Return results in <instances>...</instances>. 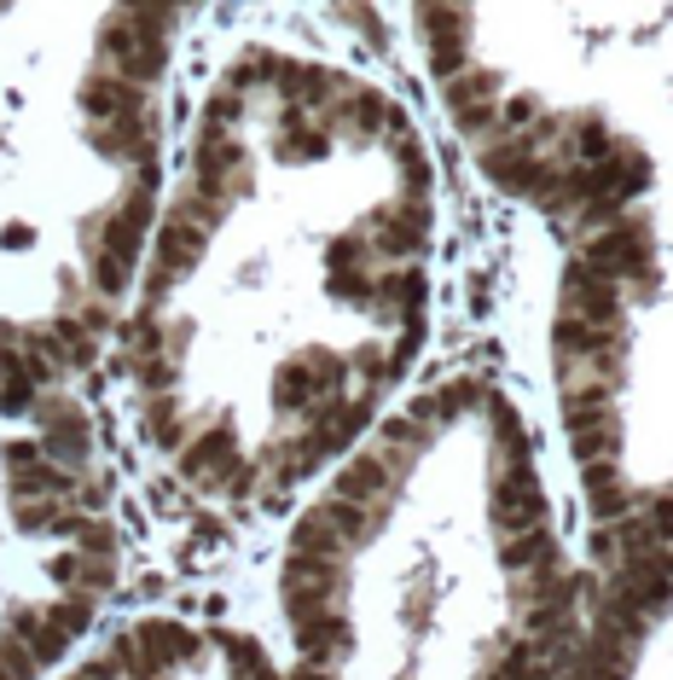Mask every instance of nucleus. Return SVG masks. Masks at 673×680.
<instances>
[{
  "label": "nucleus",
  "mask_w": 673,
  "mask_h": 680,
  "mask_svg": "<svg viewBox=\"0 0 673 680\" xmlns=\"http://www.w3.org/2000/svg\"><path fill=\"white\" fill-rule=\"evenodd\" d=\"M656 244H651V221H633V216H621L615 227H604V233H592L586 250H581V262L592 273H604V280H627L633 297H651L656 291Z\"/></svg>",
  "instance_id": "1"
},
{
  "label": "nucleus",
  "mask_w": 673,
  "mask_h": 680,
  "mask_svg": "<svg viewBox=\"0 0 673 680\" xmlns=\"http://www.w3.org/2000/svg\"><path fill=\"white\" fill-rule=\"evenodd\" d=\"M36 419H41V453L53 466H64L70 477L88 471V453H93V431L76 401H59V396H41L36 401Z\"/></svg>",
  "instance_id": "2"
},
{
  "label": "nucleus",
  "mask_w": 673,
  "mask_h": 680,
  "mask_svg": "<svg viewBox=\"0 0 673 680\" xmlns=\"http://www.w3.org/2000/svg\"><path fill=\"white\" fill-rule=\"evenodd\" d=\"M563 314H575L586 326H615L621 332V286L592 273L586 262H569L563 268Z\"/></svg>",
  "instance_id": "3"
},
{
  "label": "nucleus",
  "mask_w": 673,
  "mask_h": 680,
  "mask_svg": "<svg viewBox=\"0 0 673 680\" xmlns=\"http://www.w3.org/2000/svg\"><path fill=\"white\" fill-rule=\"evenodd\" d=\"M82 111L93 117V129H128L145 117V93L128 88L122 76H88L82 82Z\"/></svg>",
  "instance_id": "4"
},
{
  "label": "nucleus",
  "mask_w": 673,
  "mask_h": 680,
  "mask_svg": "<svg viewBox=\"0 0 673 680\" xmlns=\"http://www.w3.org/2000/svg\"><path fill=\"white\" fill-rule=\"evenodd\" d=\"M401 471H406V466L390 460V453H360V460H349V471H336L331 500H354V507H383V494L395 489Z\"/></svg>",
  "instance_id": "5"
},
{
  "label": "nucleus",
  "mask_w": 673,
  "mask_h": 680,
  "mask_svg": "<svg viewBox=\"0 0 673 680\" xmlns=\"http://www.w3.org/2000/svg\"><path fill=\"white\" fill-rule=\"evenodd\" d=\"M482 169H488V181H500L505 192L534 198L540 174H546V158H540V151H529L523 140H488V146H482Z\"/></svg>",
  "instance_id": "6"
},
{
  "label": "nucleus",
  "mask_w": 673,
  "mask_h": 680,
  "mask_svg": "<svg viewBox=\"0 0 673 680\" xmlns=\"http://www.w3.org/2000/svg\"><path fill=\"white\" fill-rule=\"evenodd\" d=\"M569 442H575V460L581 466H604L621 453V424L615 413H569Z\"/></svg>",
  "instance_id": "7"
},
{
  "label": "nucleus",
  "mask_w": 673,
  "mask_h": 680,
  "mask_svg": "<svg viewBox=\"0 0 673 680\" xmlns=\"http://www.w3.org/2000/svg\"><path fill=\"white\" fill-rule=\"evenodd\" d=\"M297 646H302V663L308 669H325L331 658H343V651H349V622L336 617V611H325V617H314V622L297 628Z\"/></svg>",
  "instance_id": "8"
},
{
  "label": "nucleus",
  "mask_w": 673,
  "mask_h": 680,
  "mask_svg": "<svg viewBox=\"0 0 673 680\" xmlns=\"http://www.w3.org/2000/svg\"><path fill=\"white\" fill-rule=\"evenodd\" d=\"M581 483H586L592 512H599L604 523H615V518H627V512H633V494H627V483H621L615 460H604V466H581Z\"/></svg>",
  "instance_id": "9"
},
{
  "label": "nucleus",
  "mask_w": 673,
  "mask_h": 680,
  "mask_svg": "<svg viewBox=\"0 0 673 680\" xmlns=\"http://www.w3.org/2000/svg\"><path fill=\"white\" fill-rule=\"evenodd\" d=\"M320 512H325V523H331V536L343 541V552L349 547H366L372 536H378V523H383V507H354V500H320Z\"/></svg>",
  "instance_id": "10"
},
{
  "label": "nucleus",
  "mask_w": 673,
  "mask_h": 680,
  "mask_svg": "<svg viewBox=\"0 0 673 680\" xmlns=\"http://www.w3.org/2000/svg\"><path fill=\"white\" fill-rule=\"evenodd\" d=\"M203 239L210 233H198V227H187V221H163L158 227V273H169V280H180L198 257H203Z\"/></svg>",
  "instance_id": "11"
},
{
  "label": "nucleus",
  "mask_w": 673,
  "mask_h": 680,
  "mask_svg": "<svg viewBox=\"0 0 673 680\" xmlns=\"http://www.w3.org/2000/svg\"><path fill=\"white\" fill-rule=\"evenodd\" d=\"M273 401H279V408H291V413H302V408H314V401H325L314 367H308V361H284L279 378H273Z\"/></svg>",
  "instance_id": "12"
},
{
  "label": "nucleus",
  "mask_w": 673,
  "mask_h": 680,
  "mask_svg": "<svg viewBox=\"0 0 673 680\" xmlns=\"http://www.w3.org/2000/svg\"><path fill=\"white\" fill-rule=\"evenodd\" d=\"M615 146H621V140L604 129L599 117H581V122H575V134H563V151H569V158H581V169H599Z\"/></svg>",
  "instance_id": "13"
},
{
  "label": "nucleus",
  "mask_w": 673,
  "mask_h": 680,
  "mask_svg": "<svg viewBox=\"0 0 673 680\" xmlns=\"http://www.w3.org/2000/svg\"><path fill=\"white\" fill-rule=\"evenodd\" d=\"M291 552H308V559H343V541L331 536V523H325L320 507L297 518V529H291Z\"/></svg>",
  "instance_id": "14"
},
{
  "label": "nucleus",
  "mask_w": 673,
  "mask_h": 680,
  "mask_svg": "<svg viewBox=\"0 0 673 680\" xmlns=\"http://www.w3.org/2000/svg\"><path fill=\"white\" fill-rule=\"evenodd\" d=\"M145 431H151L158 448H180V442H187V419H180L174 396H151L145 401Z\"/></svg>",
  "instance_id": "15"
},
{
  "label": "nucleus",
  "mask_w": 673,
  "mask_h": 680,
  "mask_svg": "<svg viewBox=\"0 0 673 680\" xmlns=\"http://www.w3.org/2000/svg\"><path fill=\"white\" fill-rule=\"evenodd\" d=\"M53 338H59V349H64V361H70V367H93L99 338L82 326V314H59V320H53Z\"/></svg>",
  "instance_id": "16"
},
{
  "label": "nucleus",
  "mask_w": 673,
  "mask_h": 680,
  "mask_svg": "<svg viewBox=\"0 0 673 680\" xmlns=\"http://www.w3.org/2000/svg\"><path fill=\"white\" fill-rule=\"evenodd\" d=\"M419 23L424 36H448V47H464V36H471V12H453V7H424Z\"/></svg>",
  "instance_id": "17"
}]
</instances>
